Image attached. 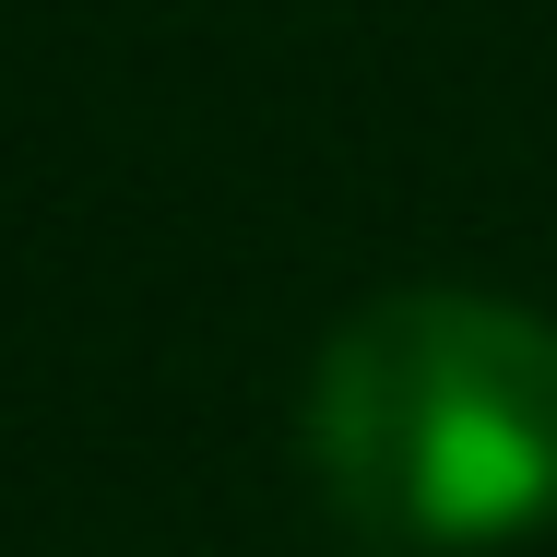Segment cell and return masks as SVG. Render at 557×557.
<instances>
[{
	"instance_id": "1",
	"label": "cell",
	"mask_w": 557,
	"mask_h": 557,
	"mask_svg": "<svg viewBox=\"0 0 557 557\" xmlns=\"http://www.w3.org/2000/svg\"><path fill=\"white\" fill-rule=\"evenodd\" d=\"M309 462L380 546H510L557 522V321L404 285L368 297L309 380Z\"/></svg>"
}]
</instances>
